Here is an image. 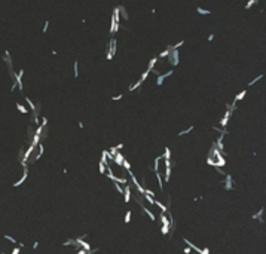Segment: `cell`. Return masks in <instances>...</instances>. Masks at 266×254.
<instances>
[{"label": "cell", "instance_id": "cell-34", "mask_svg": "<svg viewBox=\"0 0 266 254\" xmlns=\"http://www.w3.org/2000/svg\"><path fill=\"white\" fill-rule=\"evenodd\" d=\"M172 73H174V70H168V71H165V73H162L164 74V77H170V76H172Z\"/></svg>", "mask_w": 266, "mask_h": 254}, {"label": "cell", "instance_id": "cell-35", "mask_svg": "<svg viewBox=\"0 0 266 254\" xmlns=\"http://www.w3.org/2000/svg\"><path fill=\"white\" fill-rule=\"evenodd\" d=\"M122 97H124V94H118V95H115L112 100L113 101H119V100H122Z\"/></svg>", "mask_w": 266, "mask_h": 254}, {"label": "cell", "instance_id": "cell-7", "mask_svg": "<svg viewBox=\"0 0 266 254\" xmlns=\"http://www.w3.org/2000/svg\"><path fill=\"white\" fill-rule=\"evenodd\" d=\"M232 112L231 110H226L225 116L222 118V120H220V125H222V128H226V125H227V122H229V118H231Z\"/></svg>", "mask_w": 266, "mask_h": 254}, {"label": "cell", "instance_id": "cell-26", "mask_svg": "<svg viewBox=\"0 0 266 254\" xmlns=\"http://www.w3.org/2000/svg\"><path fill=\"white\" fill-rule=\"evenodd\" d=\"M73 74L74 77H79V63L77 61H74V64H73Z\"/></svg>", "mask_w": 266, "mask_h": 254}, {"label": "cell", "instance_id": "cell-30", "mask_svg": "<svg viewBox=\"0 0 266 254\" xmlns=\"http://www.w3.org/2000/svg\"><path fill=\"white\" fill-rule=\"evenodd\" d=\"M106 171H107V166L100 160V174H103V175H104V174H106Z\"/></svg>", "mask_w": 266, "mask_h": 254}, {"label": "cell", "instance_id": "cell-6", "mask_svg": "<svg viewBox=\"0 0 266 254\" xmlns=\"http://www.w3.org/2000/svg\"><path fill=\"white\" fill-rule=\"evenodd\" d=\"M263 214H265V208L262 207L260 210H259V213H254V214H253V219H254V220H259V221H262V223H263V221H265V215H263Z\"/></svg>", "mask_w": 266, "mask_h": 254}, {"label": "cell", "instance_id": "cell-33", "mask_svg": "<svg viewBox=\"0 0 266 254\" xmlns=\"http://www.w3.org/2000/svg\"><path fill=\"white\" fill-rule=\"evenodd\" d=\"M254 5H256L254 0H248V2H247V5H245V9H251Z\"/></svg>", "mask_w": 266, "mask_h": 254}, {"label": "cell", "instance_id": "cell-20", "mask_svg": "<svg viewBox=\"0 0 266 254\" xmlns=\"http://www.w3.org/2000/svg\"><path fill=\"white\" fill-rule=\"evenodd\" d=\"M159 59H158V57H155V58H152L150 61H149V65H147V68L149 70H153L155 68V65H156V63H158Z\"/></svg>", "mask_w": 266, "mask_h": 254}, {"label": "cell", "instance_id": "cell-16", "mask_svg": "<svg viewBox=\"0 0 266 254\" xmlns=\"http://www.w3.org/2000/svg\"><path fill=\"white\" fill-rule=\"evenodd\" d=\"M170 52H171V49L166 46V49L165 51H162V52L158 55V59H164V58H168V55H170Z\"/></svg>", "mask_w": 266, "mask_h": 254}, {"label": "cell", "instance_id": "cell-31", "mask_svg": "<svg viewBox=\"0 0 266 254\" xmlns=\"http://www.w3.org/2000/svg\"><path fill=\"white\" fill-rule=\"evenodd\" d=\"M149 74H150V70L147 68V70H146V71H144V73L141 74V77H140V80H143V82H144V80H146V79L149 77Z\"/></svg>", "mask_w": 266, "mask_h": 254}, {"label": "cell", "instance_id": "cell-15", "mask_svg": "<svg viewBox=\"0 0 266 254\" xmlns=\"http://www.w3.org/2000/svg\"><path fill=\"white\" fill-rule=\"evenodd\" d=\"M155 205H158V207L161 208V213H168V207H165V205H164V204H162V202L161 201H158V199H155Z\"/></svg>", "mask_w": 266, "mask_h": 254}, {"label": "cell", "instance_id": "cell-14", "mask_svg": "<svg viewBox=\"0 0 266 254\" xmlns=\"http://www.w3.org/2000/svg\"><path fill=\"white\" fill-rule=\"evenodd\" d=\"M155 175H156V180H158V186H159L161 190H164V181H162V175H161V171L155 172Z\"/></svg>", "mask_w": 266, "mask_h": 254}, {"label": "cell", "instance_id": "cell-8", "mask_svg": "<svg viewBox=\"0 0 266 254\" xmlns=\"http://www.w3.org/2000/svg\"><path fill=\"white\" fill-rule=\"evenodd\" d=\"M183 242L186 244V245H187V247H189V248L192 250V251H196V253H198V254H199V253H201V251H202V250L199 248V247H196L195 244H192V242H190V241H189V239H186V238H183Z\"/></svg>", "mask_w": 266, "mask_h": 254}, {"label": "cell", "instance_id": "cell-18", "mask_svg": "<svg viewBox=\"0 0 266 254\" xmlns=\"http://www.w3.org/2000/svg\"><path fill=\"white\" fill-rule=\"evenodd\" d=\"M113 186H115V189H116V192L119 195H124V186L122 184H119L118 181H113Z\"/></svg>", "mask_w": 266, "mask_h": 254}, {"label": "cell", "instance_id": "cell-29", "mask_svg": "<svg viewBox=\"0 0 266 254\" xmlns=\"http://www.w3.org/2000/svg\"><path fill=\"white\" fill-rule=\"evenodd\" d=\"M260 79H263V74H259V76H257V77H254V79H253L251 82H248V86H253V85H256V83L259 82Z\"/></svg>", "mask_w": 266, "mask_h": 254}, {"label": "cell", "instance_id": "cell-39", "mask_svg": "<svg viewBox=\"0 0 266 254\" xmlns=\"http://www.w3.org/2000/svg\"><path fill=\"white\" fill-rule=\"evenodd\" d=\"M208 253H210V250H208V248H204L199 254H208ZM196 254H198V253H196Z\"/></svg>", "mask_w": 266, "mask_h": 254}, {"label": "cell", "instance_id": "cell-10", "mask_svg": "<svg viewBox=\"0 0 266 254\" xmlns=\"http://www.w3.org/2000/svg\"><path fill=\"white\" fill-rule=\"evenodd\" d=\"M119 15H120V19H124V21H128L130 19V15H128V12H126V9H125L124 6H119Z\"/></svg>", "mask_w": 266, "mask_h": 254}, {"label": "cell", "instance_id": "cell-19", "mask_svg": "<svg viewBox=\"0 0 266 254\" xmlns=\"http://www.w3.org/2000/svg\"><path fill=\"white\" fill-rule=\"evenodd\" d=\"M17 109H18V112H19V113H22V114H27V113L30 112V110L27 109V107H25V106H22V104H19V103H17Z\"/></svg>", "mask_w": 266, "mask_h": 254}, {"label": "cell", "instance_id": "cell-4", "mask_svg": "<svg viewBox=\"0 0 266 254\" xmlns=\"http://www.w3.org/2000/svg\"><path fill=\"white\" fill-rule=\"evenodd\" d=\"M116 45H118V42H116V39H110V43H109V48H107V53H112L113 57L116 55Z\"/></svg>", "mask_w": 266, "mask_h": 254}, {"label": "cell", "instance_id": "cell-13", "mask_svg": "<svg viewBox=\"0 0 266 254\" xmlns=\"http://www.w3.org/2000/svg\"><path fill=\"white\" fill-rule=\"evenodd\" d=\"M193 129H195V126H193V125H190L189 128H186V129L180 131V132H178V137H184V135H187V134H190V132H192Z\"/></svg>", "mask_w": 266, "mask_h": 254}, {"label": "cell", "instance_id": "cell-1", "mask_svg": "<svg viewBox=\"0 0 266 254\" xmlns=\"http://www.w3.org/2000/svg\"><path fill=\"white\" fill-rule=\"evenodd\" d=\"M168 61L171 65H177L178 64V49H172L170 55H168Z\"/></svg>", "mask_w": 266, "mask_h": 254}, {"label": "cell", "instance_id": "cell-3", "mask_svg": "<svg viewBox=\"0 0 266 254\" xmlns=\"http://www.w3.org/2000/svg\"><path fill=\"white\" fill-rule=\"evenodd\" d=\"M223 186H225L226 190H232L233 189V178H232L231 174H226L225 175V181H222Z\"/></svg>", "mask_w": 266, "mask_h": 254}, {"label": "cell", "instance_id": "cell-12", "mask_svg": "<svg viewBox=\"0 0 266 254\" xmlns=\"http://www.w3.org/2000/svg\"><path fill=\"white\" fill-rule=\"evenodd\" d=\"M24 100H25V103H27V106H28L30 109H31V113H33V112H39V110H37V107L34 106V103H33V101L30 100L28 97H25Z\"/></svg>", "mask_w": 266, "mask_h": 254}, {"label": "cell", "instance_id": "cell-5", "mask_svg": "<svg viewBox=\"0 0 266 254\" xmlns=\"http://www.w3.org/2000/svg\"><path fill=\"white\" fill-rule=\"evenodd\" d=\"M141 210H143V213L146 214V215H147V217L152 220V221H155V220H156V215H155V213L152 211V210H149L146 205H141Z\"/></svg>", "mask_w": 266, "mask_h": 254}, {"label": "cell", "instance_id": "cell-41", "mask_svg": "<svg viewBox=\"0 0 266 254\" xmlns=\"http://www.w3.org/2000/svg\"><path fill=\"white\" fill-rule=\"evenodd\" d=\"M207 39H208V42H211V40H213V39H214V34H210V36H208V37H207Z\"/></svg>", "mask_w": 266, "mask_h": 254}, {"label": "cell", "instance_id": "cell-36", "mask_svg": "<svg viewBox=\"0 0 266 254\" xmlns=\"http://www.w3.org/2000/svg\"><path fill=\"white\" fill-rule=\"evenodd\" d=\"M49 24H51L49 21H45V25H43V33H46V31H48V28H49Z\"/></svg>", "mask_w": 266, "mask_h": 254}, {"label": "cell", "instance_id": "cell-37", "mask_svg": "<svg viewBox=\"0 0 266 254\" xmlns=\"http://www.w3.org/2000/svg\"><path fill=\"white\" fill-rule=\"evenodd\" d=\"M183 253H184V254H190V253H192V250H190L189 247L186 245V247H184V250H183Z\"/></svg>", "mask_w": 266, "mask_h": 254}, {"label": "cell", "instance_id": "cell-2", "mask_svg": "<svg viewBox=\"0 0 266 254\" xmlns=\"http://www.w3.org/2000/svg\"><path fill=\"white\" fill-rule=\"evenodd\" d=\"M132 187H131V184L128 183V184H125L124 186V201L128 204V202L131 201V196H132Z\"/></svg>", "mask_w": 266, "mask_h": 254}, {"label": "cell", "instance_id": "cell-22", "mask_svg": "<svg viewBox=\"0 0 266 254\" xmlns=\"http://www.w3.org/2000/svg\"><path fill=\"white\" fill-rule=\"evenodd\" d=\"M143 199L147 202V204H150V207H153L155 205V198H152V196H149V195H143Z\"/></svg>", "mask_w": 266, "mask_h": 254}, {"label": "cell", "instance_id": "cell-24", "mask_svg": "<svg viewBox=\"0 0 266 254\" xmlns=\"http://www.w3.org/2000/svg\"><path fill=\"white\" fill-rule=\"evenodd\" d=\"M63 245H64V247H70V245H73V247H76V245H77V242H76V239H67L65 242H63Z\"/></svg>", "mask_w": 266, "mask_h": 254}, {"label": "cell", "instance_id": "cell-21", "mask_svg": "<svg viewBox=\"0 0 266 254\" xmlns=\"http://www.w3.org/2000/svg\"><path fill=\"white\" fill-rule=\"evenodd\" d=\"M196 12H198L199 15H210V13H211V11L204 9V7H201V6H198V7H196Z\"/></svg>", "mask_w": 266, "mask_h": 254}, {"label": "cell", "instance_id": "cell-11", "mask_svg": "<svg viewBox=\"0 0 266 254\" xmlns=\"http://www.w3.org/2000/svg\"><path fill=\"white\" fill-rule=\"evenodd\" d=\"M245 95H247V89H244V91H241V92H239V94H238L237 97L233 98V104H238V101H241V100L244 98V97H245Z\"/></svg>", "mask_w": 266, "mask_h": 254}, {"label": "cell", "instance_id": "cell-23", "mask_svg": "<svg viewBox=\"0 0 266 254\" xmlns=\"http://www.w3.org/2000/svg\"><path fill=\"white\" fill-rule=\"evenodd\" d=\"M162 159H171V149L170 147H165L164 155H162Z\"/></svg>", "mask_w": 266, "mask_h": 254}, {"label": "cell", "instance_id": "cell-38", "mask_svg": "<svg viewBox=\"0 0 266 254\" xmlns=\"http://www.w3.org/2000/svg\"><path fill=\"white\" fill-rule=\"evenodd\" d=\"M11 254H19V247H15V248L11 251Z\"/></svg>", "mask_w": 266, "mask_h": 254}, {"label": "cell", "instance_id": "cell-9", "mask_svg": "<svg viewBox=\"0 0 266 254\" xmlns=\"http://www.w3.org/2000/svg\"><path fill=\"white\" fill-rule=\"evenodd\" d=\"M161 160H162V155L155 158V164H153V172L161 171Z\"/></svg>", "mask_w": 266, "mask_h": 254}, {"label": "cell", "instance_id": "cell-25", "mask_svg": "<svg viewBox=\"0 0 266 254\" xmlns=\"http://www.w3.org/2000/svg\"><path fill=\"white\" fill-rule=\"evenodd\" d=\"M5 239H6V241H9L11 244H13V245H18V241H17V239H15L13 236H11V235H7V233L5 235Z\"/></svg>", "mask_w": 266, "mask_h": 254}, {"label": "cell", "instance_id": "cell-28", "mask_svg": "<svg viewBox=\"0 0 266 254\" xmlns=\"http://www.w3.org/2000/svg\"><path fill=\"white\" fill-rule=\"evenodd\" d=\"M131 217H132V211H131V210H128V211H126V214H125L124 221H125V223H130V221H131Z\"/></svg>", "mask_w": 266, "mask_h": 254}, {"label": "cell", "instance_id": "cell-17", "mask_svg": "<svg viewBox=\"0 0 266 254\" xmlns=\"http://www.w3.org/2000/svg\"><path fill=\"white\" fill-rule=\"evenodd\" d=\"M141 83H143V80H140V79H138V80H137L135 83H132V85H131L130 88H128V91H130V92H132V91H135V89H138L140 86H141Z\"/></svg>", "mask_w": 266, "mask_h": 254}, {"label": "cell", "instance_id": "cell-40", "mask_svg": "<svg viewBox=\"0 0 266 254\" xmlns=\"http://www.w3.org/2000/svg\"><path fill=\"white\" fill-rule=\"evenodd\" d=\"M39 248V242H34L33 244V250H37Z\"/></svg>", "mask_w": 266, "mask_h": 254}, {"label": "cell", "instance_id": "cell-27", "mask_svg": "<svg viewBox=\"0 0 266 254\" xmlns=\"http://www.w3.org/2000/svg\"><path fill=\"white\" fill-rule=\"evenodd\" d=\"M164 82H165V77H164V74H162V73H161V74H158V77H156V85H158V86H161Z\"/></svg>", "mask_w": 266, "mask_h": 254}, {"label": "cell", "instance_id": "cell-32", "mask_svg": "<svg viewBox=\"0 0 266 254\" xmlns=\"http://www.w3.org/2000/svg\"><path fill=\"white\" fill-rule=\"evenodd\" d=\"M161 232H162V235H166V233L170 232V226H168V225H164V226H162V229H161Z\"/></svg>", "mask_w": 266, "mask_h": 254}]
</instances>
